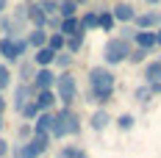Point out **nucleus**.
Returning a JSON list of instances; mask_svg holds the SVG:
<instances>
[{
  "label": "nucleus",
  "instance_id": "37",
  "mask_svg": "<svg viewBox=\"0 0 161 158\" xmlns=\"http://www.w3.org/2000/svg\"><path fill=\"white\" fill-rule=\"evenodd\" d=\"M6 108H8V100H6V95H0V117L6 114Z\"/></svg>",
  "mask_w": 161,
  "mask_h": 158
},
{
  "label": "nucleus",
  "instance_id": "9",
  "mask_svg": "<svg viewBox=\"0 0 161 158\" xmlns=\"http://www.w3.org/2000/svg\"><path fill=\"white\" fill-rule=\"evenodd\" d=\"M25 6H28V8H25V19H28V25L45 31V28H47V14H45L36 3H25Z\"/></svg>",
  "mask_w": 161,
  "mask_h": 158
},
{
  "label": "nucleus",
  "instance_id": "5",
  "mask_svg": "<svg viewBox=\"0 0 161 158\" xmlns=\"http://www.w3.org/2000/svg\"><path fill=\"white\" fill-rule=\"evenodd\" d=\"M56 69L53 67H47V69H36V75H33L31 80V86H33V92H50L53 86H56Z\"/></svg>",
  "mask_w": 161,
  "mask_h": 158
},
{
  "label": "nucleus",
  "instance_id": "2",
  "mask_svg": "<svg viewBox=\"0 0 161 158\" xmlns=\"http://www.w3.org/2000/svg\"><path fill=\"white\" fill-rule=\"evenodd\" d=\"M130 50H133V45H130L128 39L114 36V39H108V42L103 45V64H106V67L125 64V61H128V56H130Z\"/></svg>",
  "mask_w": 161,
  "mask_h": 158
},
{
  "label": "nucleus",
  "instance_id": "31",
  "mask_svg": "<svg viewBox=\"0 0 161 158\" xmlns=\"http://www.w3.org/2000/svg\"><path fill=\"white\" fill-rule=\"evenodd\" d=\"M133 97H136V100H139V103H142V106H147V103H150V100H153V92H150V86H139V89H136V92H133Z\"/></svg>",
  "mask_w": 161,
  "mask_h": 158
},
{
  "label": "nucleus",
  "instance_id": "16",
  "mask_svg": "<svg viewBox=\"0 0 161 158\" xmlns=\"http://www.w3.org/2000/svg\"><path fill=\"white\" fill-rule=\"evenodd\" d=\"M50 128H53V111H42L33 119V133H47L50 136Z\"/></svg>",
  "mask_w": 161,
  "mask_h": 158
},
{
  "label": "nucleus",
  "instance_id": "13",
  "mask_svg": "<svg viewBox=\"0 0 161 158\" xmlns=\"http://www.w3.org/2000/svg\"><path fill=\"white\" fill-rule=\"evenodd\" d=\"M56 56H58V53H53L50 47H42V50H33L31 61L36 64V69H47V67H53V61H56Z\"/></svg>",
  "mask_w": 161,
  "mask_h": 158
},
{
  "label": "nucleus",
  "instance_id": "43",
  "mask_svg": "<svg viewBox=\"0 0 161 158\" xmlns=\"http://www.w3.org/2000/svg\"><path fill=\"white\" fill-rule=\"evenodd\" d=\"M28 3H39V0H28Z\"/></svg>",
  "mask_w": 161,
  "mask_h": 158
},
{
  "label": "nucleus",
  "instance_id": "19",
  "mask_svg": "<svg viewBox=\"0 0 161 158\" xmlns=\"http://www.w3.org/2000/svg\"><path fill=\"white\" fill-rule=\"evenodd\" d=\"M145 83H147V86L161 83V64L158 61H147L145 64Z\"/></svg>",
  "mask_w": 161,
  "mask_h": 158
},
{
  "label": "nucleus",
  "instance_id": "34",
  "mask_svg": "<svg viewBox=\"0 0 161 158\" xmlns=\"http://www.w3.org/2000/svg\"><path fill=\"white\" fill-rule=\"evenodd\" d=\"M17 133H19V139H22V142H28V139L33 136V125H31V122H22Z\"/></svg>",
  "mask_w": 161,
  "mask_h": 158
},
{
  "label": "nucleus",
  "instance_id": "22",
  "mask_svg": "<svg viewBox=\"0 0 161 158\" xmlns=\"http://www.w3.org/2000/svg\"><path fill=\"white\" fill-rule=\"evenodd\" d=\"M67 136H80V117L72 108H67Z\"/></svg>",
  "mask_w": 161,
  "mask_h": 158
},
{
  "label": "nucleus",
  "instance_id": "23",
  "mask_svg": "<svg viewBox=\"0 0 161 158\" xmlns=\"http://www.w3.org/2000/svg\"><path fill=\"white\" fill-rule=\"evenodd\" d=\"M69 17H78V3L75 0H61L58 3V19H69Z\"/></svg>",
  "mask_w": 161,
  "mask_h": 158
},
{
  "label": "nucleus",
  "instance_id": "32",
  "mask_svg": "<svg viewBox=\"0 0 161 158\" xmlns=\"http://www.w3.org/2000/svg\"><path fill=\"white\" fill-rule=\"evenodd\" d=\"M78 153H80L78 144H64V147L58 150V158H78Z\"/></svg>",
  "mask_w": 161,
  "mask_h": 158
},
{
  "label": "nucleus",
  "instance_id": "10",
  "mask_svg": "<svg viewBox=\"0 0 161 158\" xmlns=\"http://www.w3.org/2000/svg\"><path fill=\"white\" fill-rule=\"evenodd\" d=\"M67 136V108L53 111V128H50V139H64Z\"/></svg>",
  "mask_w": 161,
  "mask_h": 158
},
{
  "label": "nucleus",
  "instance_id": "44",
  "mask_svg": "<svg viewBox=\"0 0 161 158\" xmlns=\"http://www.w3.org/2000/svg\"><path fill=\"white\" fill-rule=\"evenodd\" d=\"M58 3H61V0H58Z\"/></svg>",
  "mask_w": 161,
  "mask_h": 158
},
{
  "label": "nucleus",
  "instance_id": "3",
  "mask_svg": "<svg viewBox=\"0 0 161 158\" xmlns=\"http://www.w3.org/2000/svg\"><path fill=\"white\" fill-rule=\"evenodd\" d=\"M53 92L58 97L61 108H72V103L78 100V80H75V75H72V72H58Z\"/></svg>",
  "mask_w": 161,
  "mask_h": 158
},
{
  "label": "nucleus",
  "instance_id": "41",
  "mask_svg": "<svg viewBox=\"0 0 161 158\" xmlns=\"http://www.w3.org/2000/svg\"><path fill=\"white\" fill-rule=\"evenodd\" d=\"M3 128H6V119H3V117H0V133H3Z\"/></svg>",
  "mask_w": 161,
  "mask_h": 158
},
{
  "label": "nucleus",
  "instance_id": "15",
  "mask_svg": "<svg viewBox=\"0 0 161 158\" xmlns=\"http://www.w3.org/2000/svg\"><path fill=\"white\" fill-rule=\"evenodd\" d=\"M33 103L39 106V111H56V103H58V97H56V92H53V89H50V92H36Z\"/></svg>",
  "mask_w": 161,
  "mask_h": 158
},
{
  "label": "nucleus",
  "instance_id": "28",
  "mask_svg": "<svg viewBox=\"0 0 161 158\" xmlns=\"http://www.w3.org/2000/svg\"><path fill=\"white\" fill-rule=\"evenodd\" d=\"M64 45H67V39L61 33H50L47 36V47L53 50V53H64Z\"/></svg>",
  "mask_w": 161,
  "mask_h": 158
},
{
  "label": "nucleus",
  "instance_id": "8",
  "mask_svg": "<svg viewBox=\"0 0 161 158\" xmlns=\"http://www.w3.org/2000/svg\"><path fill=\"white\" fill-rule=\"evenodd\" d=\"M33 97H36V92H33L31 83H17V86H14V97H11L14 111H22V106H25V103H31Z\"/></svg>",
  "mask_w": 161,
  "mask_h": 158
},
{
  "label": "nucleus",
  "instance_id": "26",
  "mask_svg": "<svg viewBox=\"0 0 161 158\" xmlns=\"http://www.w3.org/2000/svg\"><path fill=\"white\" fill-rule=\"evenodd\" d=\"M78 19H80V28L83 31H95L97 28V11H83Z\"/></svg>",
  "mask_w": 161,
  "mask_h": 158
},
{
  "label": "nucleus",
  "instance_id": "1",
  "mask_svg": "<svg viewBox=\"0 0 161 158\" xmlns=\"http://www.w3.org/2000/svg\"><path fill=\"white\" fill-rule=\"evenodd\" d=\"M89 95H86V103H92V106H108L114 100V89H117V75H114L108 67H103V64H97L89 69Z\"/></svg>",
  "mask_w": 161,
  "mask_h": 158
},
{
  "label": "nucleus",
  "instance_id": "4",
  "mask_svg": "<svg viewBox=\"0 0 161 158\" xmlns=\"http://www.w3.org/2000/svg\"><path fill=\"white\" fill-rule=\"evenodd\" d=\"M25 53H28V45H25V36H19V39H3L0 36V61L3 64H19L25 58Z\"/></svg>",
  "mask_w": 161,
  "mask_h": 158
},
{
  "label": "nucleus",
  "instance_id": "11",
  "mask_svg": "<svg viewBox=\"0 0 161 158\" xmlns=\"http://www.w3.org/2000/svg\"><path fill=\"white\" fill-rule=\"evenodd\" d=\"M47 31H42V28H31V31L25 33V45L31 50H42V47H47Z\"/></svg>",
  "mask_w": 161,
  "mask_h": 158
},
{
  "label": "nucleus",
  "instance_id": "39",
  "mask_svg": "<svg viewBox=\"0 0 161 158\" xmlns=\"http://www.w3.org/2000/svg\"><path fill=\"white\" fill-rule=\"evenodd\" d=\"M156 47H161V28H156Z\"/></svg>",
  "mask_w": 161,
  "mask_h": 158
},
{
  "label": "nucleus",
  "instance_id": "30",
  "mask_svg": "<svg viewBox=\"0 0 161 158\" xmlns=\"http://www.w3.org/2000/svg\"><path fill=\"white\" fill-rule=\"evenodd\" d=\"M36 6H39L47 17H58V0H39Z\"/></svg>",
  "mask_w": 161,
  "mask_h": 158
},
{
  "label": "nucleus",
  "instance_id": "40",
  "mask_svg": "<svg viewBox=\"0 0 161 158\" xmlns=\"http://www.w3.org/2000/svg\"><path fill=\"white\" fill-rule=\"evenodd\" d=\"M78 158H89V153H86V150H80V153H78Z\"/></svg>",
  "mask_w": 161,
  "mask_h": 158
},
{
  "label": "nucleus",
  "instance_id": "6",
  "mask_svg": "<svg viewBox=\"0 0 161 158\" xmlns=\"http://www.w3.org/2000/svg\"><path fill=\"white\" fill-rule=\"evenodd\" d=\"M130 25H133V31H156V28H161V14L158 11L136 14V19H133Z\"/></svg>",
  "mask_w": 161,
  "mask_h": 158
},
{
  "label": "nucleus",
  "instance_id": "38",
  "mask_svg": "<svg viewBox=\"0 0 161 158\" xmlns=\"http://www.w3.org/2000/svg\"><path fill=\"white\" fill-rule=\"evenodd\" d=\"M8 14V0H0V17Z\"/></svg>",
  "mask_w": 161,
  "mask_h": 158
},
{
  "label": "nucleus",
  "instance_id": "12",
  "mask_svg": "<svg viewBox=\"0 0 161 158\" xmlns=\"http://www.w3.org/2000/svg\"><path fill=\"white\" fill-rule=\"evenodd\" d=\"M111 122H114V119H111V114H108L106 108H97L95 114L89 117V125H92V130H95V133H103Z\"/></svg>",
  "mask_w": 161,
  "mask_h": 158
},
{
  "label": "nucleus",
  "instance_id": "24",
  "mask_svg": "<svg viewBox=\"0 0 161 158\" xmlns=\"http://www.w3.org/2000/svg\"><path fill=\"white\" fill-rule=\"evenodd\" d=\"M39 114H42V111H39V106H36L33 100H31V103H25V106H22V111H19V117H22L25 122H31V125H33V119H36Z\"/></svg>",
  "mask_w": 161,
  "mask_h": 158
},
{
  "label": "nucleus",
  "instance_id": "25",
  "mask_svg": "<svg viewBox=\"0 0 161 158\" xmlns=\"http://www.w3.org/2000/svg\"><path fill=\"white\" fill-rule=\"evenodd\" d=\"M72 64H75V56H69V53H58V56H56V61H53V67H58V69H61V72H69V67H72Z\"/></svg>",
  "mask_w": 161,
  "mask_h": 158
},
{
  "label": "nucleus",
  "instance_id": "33",
  "mask_svg": "<svg viewBox=\"0 0 161 158\" xmlns=\"http://www.w3.org/2000/svg\"><path fill=\"white\" fill-rule=\"evenodd\" d=\"M147 56H150L147 50L133 47V50H130V56H128V61H130V64H145V58H147Z\"/></svg>",
  "mask_w": 161,
  "mask_h": 158
},
{
  "label": "nucleus",
  "instance_id": "36",
  "mask_svg": "<svg viewBox=\"0 0 161 158\" xmlns=\"http://www.w3.org/2000/svg\"><path fill=\"white\" fill-rule=\"evenodd\" d=\"M8 153H11V144L0 136V158H8Z\"/></svg>",
  "mask_w": 161,
  "mask_h": 158
},
{
  "label": "nucleus",
  "instance_id": "18",
  "mask_svg": "<svg viewBox=\"0 0 161 158\" xmlns=\"http://www.w3.org/2000/svg\"><path fill=\"white\" fill-rule=\"evenodd\" d=\"M50 142H53V139H50L47 133H33L31 139H28V144H31V147L39 153V155H45V153L50 150Z\"/></svg>",
  "mask_w": 161,
  "mask_h": 158
},
{
  "label": "nucleus",
  "instance_id": "35",
  "mask_svg": "<svg viewBox=\"0 0 161 158\" xmlns=\"http://www.w3.org/2000/svg\"><path fill=\"white\" fill-rule=\"evenodd\" d=\"M58 25H61V19H58V17H47V28L53 33H58ZM47 28H45V31H47Z\"/></svg>",
  "mask_w": 161,
  "mask_h": 158
},
{
  "label": "nucleus",
  "instance_id": "17",
  "mask_svg": "<svg viewBox=\"0 0 161 158\" xmlns=\"http://www.w3.org/2000/svg\"><path fill=\"white\" fill-rule=\"evenodd\" d=\"M17 75H19V83H31L33 75H36V64L31 58H22L19 67H17Z\"/></svg>",
  "mask_w": 161,
  "mask_h": 158
},
{
  "label": "nucleus",
  "instance_id": "20",
  "mask_svg": "<svg viewBox=\"0 0 161 158\" xmlns=\"http://www.w3.org/2000/svg\"><path fill=\"white\" fill-rule=\"evenodd\" d=\"M11 83H14V72H11V67L0 61V95H6V89H11Z\"/></svg>",
  "mask_w": 161,
  "mask_h": 158
},
{
  "label": "nucleus",
  "instance_id": "14",
  "mask_svg": "<svg viewBox=\"0 0 161 158\" xmlns=\"http://www.w3.org/2000/svg\"><path fill=\"white\" fill-rule=\"evenodd\" d=\"M130 42H133L139 50H147V53H150V50L156 47V31H136Z\"/></svg>",
  "mask_w": 161,
  "mask_h": 158
},
{
  "label": "nucleus",
  "instance_id": "7",
  "mask_svg": "<svg viewBox=\"0 0 161 158\" xmlns=\"http://www.w3.org/2000/svg\"><path fill=\"white\" fill-rule=\"evenodd\" d=\"M136 8L130 6V3H125V0H119V3H114V8H111V17H114V22H122V25H130L133 19H136Z\"/></svg>",
  "mask_w": 161,
  "mask_h": 158
},
{
  "label": "nucleus",
  "instance_id": "42",
  "mask_svg": "<svg viewBox=\"0 0 161 158\" xmlns=\"http://www.w3.org/2000/svg\"><path fill=\"white\" fill-rule=\"evenodd\" d=\"M75 3H78V6H83V3H89V0H75Z\"/></svg>",
  "mask_w": 161,
  "mask_h": 158
},
{
  "label": "nucleus",
  "instance_id": "29",
  "mask_svg": "<svg viewBox=\"0 0 161 158\" xmlns=\"http://www.w3.org/2000/svg\"><path fill=\"white\" fill-rule=\"evenodd\" d=\"M114 122H117V128L125 133V130H133V125H136V117H133V114H119Z\"/></svg>",
  "mask_w": 161,
  "mask_h": 158
},
{
  "label": "nucleus",
  "instance_id": "21",
  "mask_svg": "<svg viewBox=\"0 0 161 158\" xmlns=\"http://www.w3.org/2000/svg\"><path fill=\"white\" fill-rule=\"evenodd\" d=\"M97 28L103 33H111L114 28H117V22H114L111 11H97Z\"/></svg>",
  "mask_w": 161,
  "mask_h": 158
},
{
  "label": "nucleus",
  "instance_id": "27",
  "mask_svg": "<svg viewBox=\"0 0 161 158\" xmlns=\"http://www.w3.org/2000/svg\"><path fill=\"white\" fill-rule=\"evenodd\" d=\"M83 36H86V33H80V36H72V39H67L64 50L69 53V56H78L80 50H83Z\"/></svg>",
  "mask_w": 161,
  "mask_h": 158
}]
</instances>
